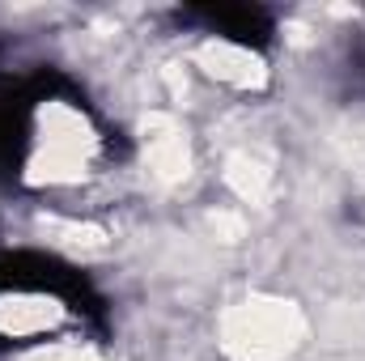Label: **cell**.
Returning a JSON list of instances; mask_svg holds the SVG:
<instances>
[{"label": "cell", "mask_w": 365, "mask_h": 361, "mask_svg": "<svg viewBox=\"0 0 365 361\" xmlns=\"http://www.w3.org/2000/svg\"><path fill=\"white\" fill-rule=\"evenodd\" d=\"M106 158L93 111L60 81L30 77L0 86V175L26 187H68Z\"/></svg>", "instance_id": "1"}, {"label": "cell", "mask_w": 365, "mask_h": 361, "mask_svg": "<svg viewBox=\"0 0 365 361\" xmlns=\"http://www.w3.org/2000/svg\"><path fill=\"white\" fill-rule=\"evenodd\" d=\"M90 289L47 255H0V349L43 345L81 327Z\"/></svg>", "instance_id": "2"}]
</instances>
